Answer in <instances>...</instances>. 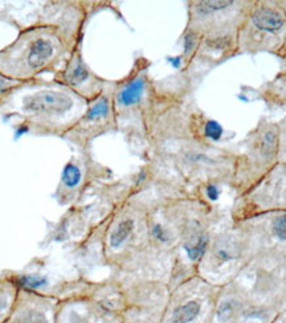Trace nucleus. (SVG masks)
Segmentation results:
<instances>
[{"instance_id": "nucleus-1", "label": "nucleus", "mask_w": 286, "mask_h": 323, "mask_svg": "<svg viewBox=\"0 0 286 323\" xmlns=\"http://www.w3.org/2000/svg\"><path fill=\"white\" fill-rule=\"evenodd\" d=\"M75 108L71 94L61 90H38L23 101L24 113L38 122H65V117Z\"/></svg>"}, {"instance_id": "nucleus-2", "label": "nucleus", "mask_w": 286, "mask_h": 323, "mask_svg": "<svg viewBox=\"0 0 286 323\" xmlns=\"http://www.w3.org/2000/svg\"><path fill=\"white\" fill-rule=\"evenodd\" d=\"M59 302L56 297L20 287L8 323H56Z\"/></svg>"}, {"instance_id": "nucleus-3", "label": "nucleus", "mask_w": 286, "mask_h": 323, "mask_svg": "<svg viewBox=\"0 0 286 323\" xmlns=\"http://www.w3.org/2000/svg\"><path fill=\"white\" fill-rule=\"evenodd\" d=\"M61 52V40L52 30L35 31L27 38L24 52H23V64L24 71L30 75L47 69L56 61Z\"/></svg>"}, {"instance_id": "nucleus-4", "label": "nucleus", "mask_w": 286, "mask_h": 323, "mask_svg": "<svg viewBox=\"0 0 286 323\" xmlns=\"http://www.w3.org/2000/svg\"><path fill=\"white\" fill-rule=\"evenodd\" d=\"M201 304L197 299L180 302L172 307L167 323H193L200 315Z\"/></svg>"}, {"instance_id": "nucleus-5", "label": "nucleus", "mask_w": 286, "mask_h": 323, "mask_svg": "<svg viewBox=\"0 0 286 323\" xmlns=\"http://www.w3.org/2000/svg\"><path fill=\"white\" fill-rule=\"evenodd\" d=\"M19 291L20 286L16 281H10L0 285V323H4L7 319L10 320Z\"/></svg>"}, {"instance_id": "nucleus-6", "label": "nucleus", "mask_w": 286, "mask_h": 323, "mask_svg": "<svg viewBox=\"0 0 286 323\" xmlns=\"http://www.w3.org/2000/svg\"><path fill=\"white\" fill-rule=\"evenodd\" d=\"M252 19L258 30L266 32H275L283 26L282 15L271 8H258L253 14Z\"/></svg>"}, {"instance_id": "nucleus-7", "label": "nucleus", "mask_w": 286, "mask_h": 323, "mask_svg": "<svg viewBox=\"0 0 286 323\" xmlns=\"http://www.w3.org/2000/svg\"><path fill=\"white\" fill-rule=\"evenodd\" d=\"M81 170L73 163H69L65 166L63 174H61V182H60L59 188V197L60 201L64 200V197L67 196V192L75 190L80 186L81 183Z\"/></svg>"}, {"instance_id": "nucleus-8", "label": "nucleus", "mask_w": 286, "mask_h": 323, "mask_svg": "<svg viewBox=\"0 0 286 323\" xmlns=\"http://www.w3.org/2000/svg\"><path fill=\"white\" fill-rule=\"evenodd\" d=\"M134 220L130 217L121 220L109 236V245L112 249H119L130 238L134 230Z\"/></svg>"}, {"instance_id": "nucleus-9", "label": "nucleus", "mask_w": 286, "mask_h": 323, "mask_svg": "<svg viewBox=\"0 0 286 323\" xmlns=\"http://www.w3.org/2000/svg\"><path fill=\"white\" fill-rule=\"evenodd\" d=\"M145 90V81L142 78H137L118 94V102L123 106H130V105L137 104L141 100L142 94Z\"/></svg>"}, {"instance_id": "nucleus-10", "label": "nucleus", "mask_w": 286, "mask_h": 323, "mask_svg": "<svg viewBox=\"0 0 286 323\" xmlns=\"http://www.w3.org/2000/svg\"><path fill=\"white\" fill-rule=\"evenodd\" d=\"M207 245H208V238L205 237V236H199V237L186 242L184 244V249H186L187 256H188V258L191 261H197L204 254Z\"/></svg>"}, {"instance_id": "nucleus-11", "label": "nucleus", "mask_w": 286, "mask_h": 323, "mask_svg": "<svg viewBox=\"0 0 286 323\" xmlns=\"http://www.w3.org/2000/svg\"><path fill=\"white\" fill-rule=\"evenodd\" d=\"M89 77V73L85 69V67L82 65L81 61H76V64L72 67V69L68 72V81L71 82L72 85H80L85 81L86 78Z\"/></svg>"}, {"instance_id": "nucleus-12", "label": "nucleus", "mask_w": 286, "mask_h": 323, "mask_svg": "<svg viewBox=\"0 0 286 323\" xmlns=\"http://www.w3.org/2000/svg\"><path fill=\"white\" fill-rule=\"evenodd\" d=\"M277 147V137L273 131H266L260 141V151L262 155H271L274 154Z\"/></svg>"}, {"instance_id": "nucleus-13", "label": "nucleus", "mask_w": 286, "mask_h": 323, "mask_svg": "<svg viewBox=\"0 0 286 323\" xmlns=\"http://www.w3.org/2000/svg\"><path fill=\"white\" fill-rule=\"evenodd\" d=\"M230 4H233V2H201L196 6V10L200 15H208L212 12L224 10Z\"/></svg>"}, {"instance_id": "nucleus-14", "label": "nucleus", "mask_w": 286, "mask_h": 323, "mask_svg": "<svg viewBox=\"0 0 286 323\" xmlns=\"http://www.w3.org/2000/svg\"><path fill=\"white\" fill-rule=\"evenodd\" d=\"M108 113H109V102L106 100H101L94 105L93 108L90 109L89 112H88L86 118L89 119V121H93V119L106 117Z\"/></svg>"}, {"instance_id": "nucleus-15", "label": "nucleus", "mask_w": 286, "mask_h": 323, "mask_svg": "<svg viewBox=\"0 0 286 323\" xmlns=\"http://www.w3.org/2000/svg\"><path fill=\"white\" fill-rule=\"evenodd\" d=\"M151 236L160 244H167L171 240L170 230L167 228H164L163 225H160V224H154L153 228H151Z\"/></svg>"}, {"instance_id": "nucleus-16", "label": "nucleus", "mask_w": 286, "mask_h": 323, "mask_svg": "<svg viewBox=\"0 0 286 323\" xmlns=\"http://www.w3.org/2000/svg\"><path fill=\"white\" fill-rule=\"evenodd\" d=\"M234 314V303L233 301H225L220 304L217 310V318L220 322H228Z\"/></svg>"}, {"instance_id": "nucleus-17", "label": "nucleus", "mask_w": 286, "mask_h": 323, "mask_svg": "<svg viewBox=\"0 0 286 323\" xmlns=\"http://www.w3.org/2000/svg\"><path fill=\"white\" fill-rule=\"evenodd\" d=\"M221 134H223V129H221V126L216 121H209L205 125V135L211 138V139H213V141H217L221 137Z\"/></svg>"}, {"instance_id": "nucleus-18", "label": "nucleus", "mask_w": 286, "mask_h": 323, "mask_svg": "<svg viewBox=\"0 0 286 323\" xmlns=\"http://www.w3.org/2000/svg\"><path fill=\"white\" fill-rule=\"evenodd\" d=\"M273 229H274V234L279 240H286V215L279 216L277 217L273 224Z\"/></svg>"}, {"instance_id": "nucleus-19", "label": "nucleus", "mask_w": 286, "mask_h": 323, "mask_svg": "<svg viewBox=\"0 0 286 323\" xmlns=\"http://www.w3.org/2000/svg\"><path fill=\"white\" fill-rule=\"evenodd\" d=\"M207 195L209 196V199H212V200H216V199L219 197V190H217V187L208 186V188H207Z\"/></svg>"}, {"instance_id": "nucleus-20", "label": "nucleus", "mask_w": 286, "mask_h": 323, "mask_svg": "<svg viewBox=\"0 0 286 323\" xmlns=\"http://www.w3.org/2000/svg\"><path fill=\"white\" fill-rule=\"evenodd\" d=\"M10 85H11V82L8 81L7 78H4L0 76V92H3L4 89H7V88H10Z\"/></svg>"}]
</instances>
